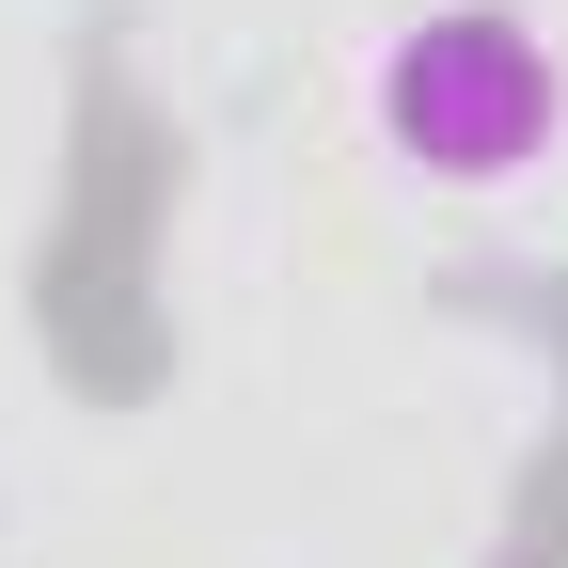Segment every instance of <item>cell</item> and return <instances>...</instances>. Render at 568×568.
Returning a JSON list of instances; mask_svg holds the SVG:
<instances>
[{
	"label": "cell",
	"instance_id": "cell-1",
	"mask_svg": "<svg viewBox=\"0 0 568 568\" xmlns=\"http://www.w3.org/2000/svg\"><path fill=\"white\" fill-rule=\"evenodd\" d=\"M364 111L426 190H521L568 159V48L521 0H426V17L379 32Z\"/></svg>",
	"mask_w": 568,
	"mask_h": 568
}]
</instances>
